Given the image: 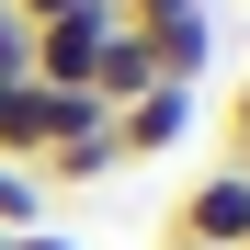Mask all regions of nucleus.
<instances>
[{"label":"nucleus","instance_id":"nucleus-1","mask_svg":"<svg viewBox=\"0 0 250 250\" xmlns=\"http://www.w3.org/2000/svg\"><path fill=\"white\" fill-rule=\"evenodd\" d=\"M159 250H250V159H216V171H193V193L171 205Z\"/></svg>","mask_w":250,"mask_h":250},{"label":"nucleus","instance_id":"nucleus-2","mask_svg":"<svg viewBox=\"0 0 250 250\" xmlns=\"http://www.w3.org/2000/svg\"><path fill=\"white\" fill-rule=\"evenodd\" d=\"M80 125H103L91 91H46V80H0V159L12 171H34L57 137H80Z\"/></svg>","mask_w":250,"mask_h":250},{"label":"nucleus","instance_id":"nucleus-3","mask_svg":"<svg viewBox=\"0 0 250 250\" xmlns=\"http://www.w3.org/2000/svg\"><path fill=\"white\" fill-rule=\"evenodd\" d=\"M125 12L114 0H91V12H68V23H34V80L46 91H91V68H103V34Z\"/></svg>","mask_w":250,"mask_h":250},{"label":"nucleus","instance_id":"nucleus-4","mask_svg":"<svg viewBox=\"0 0 250 250\" xmlns=\"http://www.w3.org/2000/svg\"><path fill=\"white\" fill-rule=\"evenodd\" d=\"M193 137V80H148L137 103H114V148L125 159H171Z\"/></svg>","mask_w":250,"mask_h":250},{"label":"nucleus","instance_id":"nucleus-5","mask_svg":"<svg viewBox=\"0 0 250 250\" xmlns=\"http://www.w3.org/2000/svg\"><path fill=\"white\" fill-rule=\"evenodd\" d=\"M114 171H125L114 114H103V125H80V137H57L46 159H34V182H46V193H91V182H114Z\"/></svg>","mask_w":250,"mask_h":250},{"label":"nucleus","instance_id":"nucleus-6","mask_svg":"<svg viewBox=\"0 0 250 250\" xmlns=\"http://www.w3.org/2000/svg\"><path fill=\"white\" fill-rule=\"evenodd\" d=\"M148 80H159V57H148V34H137V23H114V34H103V68H91V103L114 114V103H137Z\"/></svg>","mask_w":250,"mask_h":250},{"label":"nucleus","instance_id":"nucleus-7","mask_svg":"<svg viewBox=\"0 0 250 250\" xmlns=\"http://www.w3.org/2000/svg\"><path fill=\"white\" fill-rule=\"evenodd\" d=\"M23 228H46V182L0 159V239H23Z\"/></svg>","mask_w":250,"mask_h":250},{"label":"nucleus","instance_id":"nucleus-8","mask_svg":"<svg viewBox=\"0 0 250 250\" xmlns=\"http://www.w3.org/2000/svg\"><path fill=\"white\" fill-rule=\"evenodd\" d=\"M0 80H34V23L0 0Z\"/></svg>","mask_w":250,"mask_h":250},{"label":"nucleus","instance_id":"nucleus-9","mask_svg":"<svg viewBox=\"0 0 250 250\" xmlns=\"http://www.w3.org/2000/svg\"><path fill=\"white\" fill-rule=\"evenodd\" d=\"M228 159H250V80L228 91Z\"/></svg>","mask_w":250,"mask_h":250},{"label":"nucleus","instance_id":"nucleus-10","mask_svg":"<svg viewBox=\"0 0 250 250\" xmlns=\"http://www.w3.org/2000/svg\"><path fill=\"white\" fill-rule=\"evenodd\" d=\"M23 23H68V12H91V0H12Z\"/></svg>","mask_w":250,"mask_h":250},{"label":"nucleus","instance_id":"nucleus-11","mask_svg":"<svg viewBox=\"0 0 250 250\" xmlns=\"http://www.w3.org/2000/svg\"><path fill=\"white\" fill-rule=\"evenodd\" d=\"M12 250H80V239H57V228H23V239H12Z\"/></svg>","mask_w":250,"mask_h":250},{"label":"nucleus","instance_id":"nucleus-12","mask_svg":"<svg viewBox=\"0 0 250 250\" xmlns=\"http://www.w3.org/2000/svg\"><path fill=\"white\" fill-rule=\"evenodd\" d=\"M0 250H12V239H0Z\"/></svg>","mask_w":250,"mask_h":250}]
</instances>
